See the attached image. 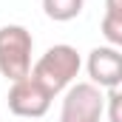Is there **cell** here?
Returning a JSON list of instances; mask_svg holds the SVG:
<instances>
[{"mask_svg": "<svg viewBox=\"0 0 122 122\" xmlns=\"http://www.w3.org/2000/svg\"><path fill=\"white\" fill-rule=\"evenodd\" d=\"M82 68V60H80V51L74 46H51L46 48V54L40 57L37 62H31L29 77L34 82H40L51 97H57L60 91H65L68 85H74L77 74Z\"/></svg>", "mask_w": 122, "mask_h": 122, "instance_id": "obj_1", "label": "cell"}, {"mask_svg": "<svg viewBox=\"0 0 122 122\" xmlns=\"http://www.w3.org/2000/svg\"><path fill=\"white\" fill-rule=\"evenodd\" d=\"M31 48H34V37L29 29H23V26H3L0 29V74L9 82L29 77Z\"/></svg>", "mask_w": 122, "mask_h": 122, "instance_id": "obj_2", "label": "cell"}, {"mask_svg": "<svg viewBox=\"0 0 122 122\" xmlns=\"http://www.w3.org/2000/svg\"><path fill=\"white\" fill-rule=\"evenodd\" d=\"M105 114V94L94 82L68 85L60 108V122H102Z\"/></svg>", "mask_w": 122, "mask_h": 122, "instance_id": "obj_3", "label": "cell"}, {"mask_svg": "<svg viewBox=\"0 0 122 122\" xmlns=\"http://www.w3.org/2000/svg\"><path fill=\"white\" fill-rule=\"evenodd\" d=\"M51 94L46 91L40 82H34L31 77H23V80H14L11 88H9V111L14 117H23V119H40L48 114L51 108Z\"/></svg>", "mask_w": 122, "mask_h": 122, "instance_id": "obj_4", "label": "cell"}, {"mask_svg": "<svg viewBox=\"0 0 122 122\" xmlns=\"http://www.w3.org/2000/svg\"><path fill=\"white\" fill-rule=\"evenodd\" d=\"M88 77L97 88L102 91H111V88H119L122 82V54L119 48L114 46H97L91 54H88Z\"/></svg>", "mask_w": 122, "mask_h": 122, "instance_id": "obj_5", "label": "cell"}, {"mask_svg": "<svg viewBox=\"0 0 122 122\" xmlns=\"http://www.w3.org/2000/svg\"><path fill=\"white\" fill-rule=\"evenodd\" d=\"M82 6H85V0H43V11L54 23H68V20L80 17Z\"/></svg>", "mask_w": 122, "mask_h": 122, "instance_id": "obj_6", "label": "cell"}, {"mask_svg": "<svg viewBox=\"0 0 122 122\" xmlns=\"http://www.w3.org/2000/svg\"><path fill=\"white\" fill-rule=\"evenodd\" d=\"M102 37L114 48L122 46V14H108L105 11V17H102Z\"/></svg>", "mask_w": 122, "mask_h": 122, "instance_id": "obj_7", "label": "cell"}, {"mask_svg": "<svg viewBox=\"0 0 122 122\" xmlns=\"http://www.w3.org/2000/svg\"><path fill=\"white\" fill-rule=\"evenodd\" d=\"M119 88H111V91H105V105H108V122H122L119 117Z\"/></svg>", "mask_w": 122, "mask_h": 122, "instance_id": "obj_8", "label": "cell"}]
</instances>
